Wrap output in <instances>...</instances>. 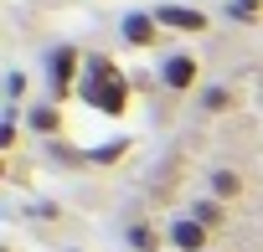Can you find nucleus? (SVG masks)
Masks as SVG:
<instances>
[{
    "mask_svg": "<svg viewBox=\"0 0 263 252\" xmlns=\"http://www.w3.org/2000/svg\"><path fill=\"white\" fill-rule=\"evenodd\" d=\"M83 67H88L83 47H72V41H57V47H52V52L42 57V77H47V98H52V103L72 98V93L83 88Z\"/></svg>",
    "mask_w": 263,
    "mask_h": 252,
    "instance_id": "1",
    "label": "nucleus"
},
{
    "mask_svg": "<svg viewBox=\"0 0 263 252\" xmlns=\"http://www.w3.org/2000/svg\"><path fill=\"white\" fill-rule=\"evenodd\" d=\"M155 82H160L165 93H191V88L201 82V57H196V52H186V47L165 52V57H160V67H155Z\"/></svg>",
    "mask_w": 263,
    "mask_h": 252,
    "instance_id": "2",
    "label": "nucleus"
},
{
    "mask_svg": "<svg viewBox=\"0 0 263 252\" xmlns=\"http://www.w3.org/2000/svg\"><path fill=\"white\" fill-rule=\"evenodd\" d=\"M212 237H217V232L201 226L191 211H181V216L165 221V247H171V252H212V247H217Z\"/></svg>",
    "mask_w": 263,
    "mask_h": 252,
    "instance_id": "3",
    "label": "nucleus"
},
{
    "mask_svg": "<svg viewBox=\"0 0 263 252\" xmlns=\"http://www.w3.org/2000/svg\"><path fill=\"white\" fill-rule=\"evenodd\" d=\"M78 98H83V103H93V108H98V113H108V118H124V113H129V103H135V93H129V82H124V77H119V82H88V77H83Z\"/></svg>",
    "mask_w": 263,
    "mask_h": 252,
    "instance_id": "4",
    "label": "nucleus"
},
{
    "mask_svg": "<svg viewBox=\"0 0 263 252\" xmlns=\"http://www.w3.org/2000/svg\"><path fill=\"white\" fill-rule=\"evenodd\" d=\"M201 185H206V196H217L222 206H237V201H248V191H253L248 170H237V165H212V170L201 175Z\"/></svg>",
    "mask_w": 263,
    "mask_h": 252,
    "instance_id": "5",
    "label": "nucleus"
},
{
    "mask_svg": "<svg viewBox=\"0 0 263 252\" xmlns=\"http://www.w3.org/2000/svg\"><path fill=\"white\" fill-rule=\"evenodd\" d=\"M160 21H155V11H124V21H119V41L129 47V52H150L155 41H160Z\"/></svg>",
    "mask_w": 263,
    "mask_h": 252,
    "instance_id": "6",
    "label": "nucleus"
},
{
    "mask_svg": "<svg viewBox=\"0 0 263 252\" xmlns=\"http://www.w3.org/2000/svg\"><path fill=\"white\" fill-rule=\"evenodd\" d=\"M26 129H31L36 139L57 144V139L67 134V113H62V103H52V98H36V103H26Z\"/></svg>",
    "mask_w": 263,
    "mask_h": 252,
    "instance_id": "7",
    "label": "nucleus"
},
{
    "mask_svg": "<svg viewBox=\"0 0 263 252\" xmlns=\"http://www.w3.org/2000/svg\"><path fill=\"white\" fill-rule=\"evenodd\" d=\"M119 242H124L129 252H160V247H165V226H155L150 216L135 211V216L119 221Z\"/></svg>",
    "mask_w": 263,
    "mask_h": 252,
    "instance_id": "8",
    "label": "nucleus"
},
{
    "mask_svg": "<svg viewBox=\"0 0 263 252\" xmlns=\"http://www.w3.org/2000/svg\"><path fill=\"white\" fill-rule=\"evenodd\" d=\"M155 21L165 26V31H181V36H206L212 31V16L206 11H196V6H155Z\"/></svg>",
    "mask_w": 263,
    "mask_h": 252,
    "instance_id": "9",
    "label": "nucleus"
},
{
    "mask_svg": "<svg viewBox=\"0 0 263 252\" xmlns=\"http://www.w3.org/2000/svg\"><path fill=\"white\" fill-rule=\"evenodd\" d=\"M242 103V93L232 88V82H206L201 93H196V108L206 113V118H222V113H232Z\"/></svg>",
    "mask_w": 263,
    "mask_h": 252,
    "instance_id": "10",
    "label": "nucleus"
},
{
    "mask_svg": "<svg viewBox=\"0 0 263 252\" xmlns=\"http://www.w3.org/2000/svg\"><path fill=\"white\" fill-rule=\"evenodd\" d=\"M191 216H196L201 226H212V232H222V226H227V206H222L217 196H206V191L191 201Z\"/></svg>",
    "mask_w": 263,
    "mask_h": 252,
    "instance_id": "11",
    "label": "nucleus"
},
{
    "mask_svg": "<svg viewBox=\"0 0 263 252\" xmlns=\"http://www.w3.org/2000/svg\"><path fill=\"white\" fill-rule=\"evenodd\" d=\"M21 123H26V108H11L6 103V118H0V150H21Z\"/></svg>",
    "mask_w": 263,
    "mask_h": 252,
    "instance_id": "12",
    "label": "nucleus"
},
{
    "mask_svg": "<svg viewBox=\"0 0 263 252\" xmlns=\"http://www.w3.org/2000/svg\"><path fill=\"white\" fill-rule=\"evenodd\" d=\"M83 77H88V82H119L124 72H119V62H114V57H103V52H88V67H83Z\"/></svg>",
    "mask_w": 263,
    "mask_h": 252,
    "instance_id": "13",
    "label": "nucleus"
},
{
    "mask_svg": "<svg viewBox=\"0 0 263 252\" xmlns=\"http://www.w3.org/2000/svg\"><path fill=\"white\" fill-rule=\"evenodd\" d=\"M263 16V0H227V21H242V26H253Z\"/></svg>",
    "mask_w": 263,
    "mask_h": 252,
    "instance_id": "14",
    "label": "nucleus"
},
{
    "mask_svg": "<svg viewBox=\"0 0 263 252\" xmlns=\"http://www.w3.org/2000/svg\"><path fill=\"white\" fill-rule=\"evenodd\" d=\"M6 103H11V108H26V72H21V67L6 72Z\"/></svg>",
    "mask_w": 263,
    "mask_h": 252,
    "instance_id": "15",
    "label": "nucleus"
},
{
    "mask_svg": "<svg viewBox=\"0 0 263 252\" xmlns=\"http://www.w3.org/2000/svg\"><path fill=\"white\" fill-rule=\"evenodd\" d=\"M124 155H129V139H108V144L88 150V160H93V165H114V160H124Z\"/></svg>",
    "mask_w": 263,
    "mask_h": 252,
    "instance_id": "16",
    "label": "nucleus"
},
{
    "mask_svg": "<svg viewBox=\"0 0 263 252\" xmlns=\"http://www.w3.org/2000/svg\"><path fill=\"white\" fill-rule=\"evenodd\" d=\"M6 252H16V247H6Z\"/></svg>",
    "mask_w": 263,
    "mask_h": 252,
    "instance_id": "17",
    "label": "nucleus"
},
{
    "mask_svg": "<svg viewBox=\"0 0 263 252\" xmlns=\"http://www.w3.org/2000/svg\"><path fill=\"white\" fill-rule=\"evenodd\" d=\"M212 252H222V247H212Z\"/></svg>",
    "mask_w": 263,
    "mask_h": 252,
    "instance_id": "18",
    "label": "nucleus"
}]
</instances>
